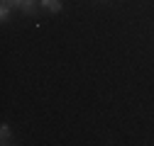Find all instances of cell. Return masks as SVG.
I'll return each mask as SVG.
<instances>
[{
  "mask_svg": "<svg viewBox=\"0 0 154 146\" xmlns=\"http://www.w3.org/2000/svg\"><path fill=\"white\" fill-rule=\"evenodd\" d=\"M20 12H22V15H27V17H32V15H37V12H39V7H37V3H34V0H25V3H22V7H20Z\"/></svg>",
  "mask_w": 154,
  "mask_h": 146,
  "instance_id": "cell-2",
  "label": "cell"
},
{
  "mask_svg": "<svg viewBox=\"0 0 154 146\" xmlns=\"http://www.w3.org/2000/svg\"><path fill=\"white\" fill-rule=\"evenodd\" d=\"M22 3H25V0H10V5H12V10H20V7H22Z\"/></svg>",
  "mask_w": 154,
  "mask_h": 146,
  "instance_id": "cell-5",
  "label": "cell"
},
{
  "mask_svg": "<svg viewBox=\"0 0 154 146\" xmlns=\"http://www.w3.org/2000/svg\"><path fill=\"white\" fill-rule=\"evenodd\" d=\"M10 139H12L10 127H8V124H3V127H0V144H10Z\"/></svg>",
  "mask_w": 154,
  "mask_h": 146,
  "instance_id": "cell-3",
  "label": "cell"
},
{
  "mask_svg": "<svg viewBox=\"0 0 154 146\" xmlns=\"http://www.w3.org/2000/svg\"><path fill=\"white\" fill-rule=\"evenodd\" d=\"M39 5H42V10H47V12H51V15H56V12H61V0H39Z\"/></svg>",
  "mask_w": 154,
  "mask_h": 146,
  "instance_id": "cell-1",
  "label": "cell"
},
{
  "mask_svg": "<svg viewBox=\"0 0 154 146\" xmlns=\"http://www.w3.org/2000/svg\"><path fill=\"white\" fill-rule=\"evenodd\" d=\"M10 10H12V5H3V3H0V22H8L10 20Z\"/></svg>",
  "mask_w": 154,
  "mask_h": 146,
  "instance_id": "cell-4",
  "label": "cell"
},
{
  "mask_svg": "<svg viewBox=\"0 0 154 146\" xmlns=\"http://www.w3.org/2000/svg\"><path fill=\"white\" fill-rule=\"evenodd\" d=\"M0 3H3V5H10V0H0Z\"/></svg>",
  "mask_w": 154,
  "mask_h": 146,
  "instance_id": "cell-6",
  "label": "cell"
}]
</instances>
